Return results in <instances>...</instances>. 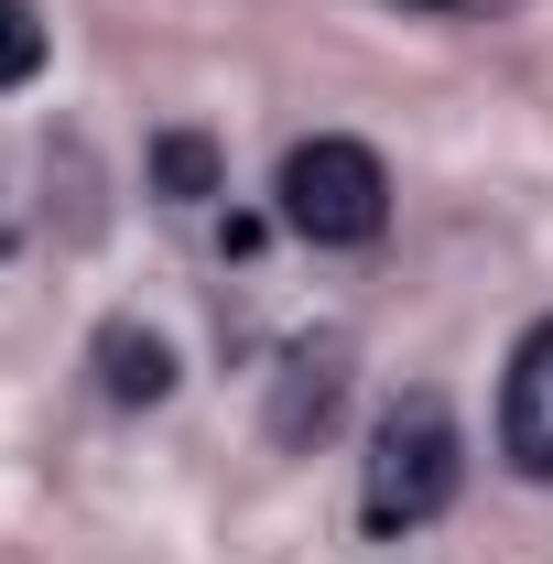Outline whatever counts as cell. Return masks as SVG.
<instances>
[{"label": "cell", "instance_id": "cell-3", "mask_svg": "<svg viewBox=\"0 0 553 564\" xmlns=\"http://www.w3.org/2000/svg\"><path fill=\"white\" fill-rule=\"evenodd\" d=\"M499 456L521 478H553V315L521 326V348L499 369Z\"/></svg>", "mask_w": 553, "mask_h": 564}, {"label": "cell", "instance_id": "cell-6", "mask_svg": "<svg viewBox=\"0 0 553 564\" xmlns=\"http://www.w3.org/2000/svg\"><path fill=\"white\" fill-rule=\"evenodd\" d=\"M152 185H163L174 207H207V196H217V152L196 131H163V141H152Z\"/></svg>", "mask_w": 553, "mask_h": 564}, {"label": "cell", "instance_id": "cell-4", "mask_svg": "<svg viewBox=\"0 0 553 564\" xmlns=\"http://www.w3.org/2000/svg\"><path fill=\"white\" fill-rule=\"evenodd\" d=\"M347 402V337H304L282 358V391H272V445H315Z\"/></svg>", "mask_w": 553, "mask_h": 564}, {"label": "cell", "instance_id": "cell-1", "mask_svg": "<svg viewBox=\"0 0 553 564\" xmlns=\"http://www.w3.org/2000/svg\"><path fill=\"white\" fill-rule=\"evenodd\" d=\"M456 489H467V434H456V413H445V391H402L391 413L369 423V467H358L369 532L402 543V532H423Z\"/></svg>", "mask_w": 553, "mask_h": 564}, {"label": "cell", "instance_id": "cell-7", "mask_svg": "<svg viewBox=\"0 0 553 564\" xmlns=\"http://www.w3.org/2000/svg\"><path fill=\"white\" fill-rule=\"evenodd\" d=\"M33 76H44V11L0 0V87H33Z\"/></svg>", "mask_w": 553, "mask_h": 564}, {"label": "cell", "instance_id": "cell-2", "mask_svg": "<svg viewBox=\"0 0 553 564\" xmlns=\"http://www.w3.org/2000/svg\"><path fill=\"white\" fill-rule=\"evenodd\" d=\"M272 196H282V228L315 239V250H369V239L391 228V174H380L369 141H347V131L293 141L282 174H272Z\"/></svg>", "mask_w": 553, "mask_h": 564}, {"label": "cell", "instance_id": "cell-8", "mask_svg": "<svg viewBox=\"0 0 553 564\" xmlns=\"http://www.w3.org/2000/svg\"><path fill=\"white\" fill-rule=\"evenodd\" d=\"M391 11H413V22H510L521 0H391Z\"/></svg>", "mask_w": 553, "mask_h": 564}, {"label": "cell", "instance_id": "cell-5", "mask_svg": "<svg viewBox=\"0 0 553 564\" xmlns=\"http://www.w3.org/2000/svg\"><path fill=\"white\" fill-rule=\"evenodd\" d=\"M98 391H109V402H163V391H174V348H163L152 326H131V315H109V326H98Z\"/></svg>", "mask_w": 553, "mask_h": 564}]
</instances>
